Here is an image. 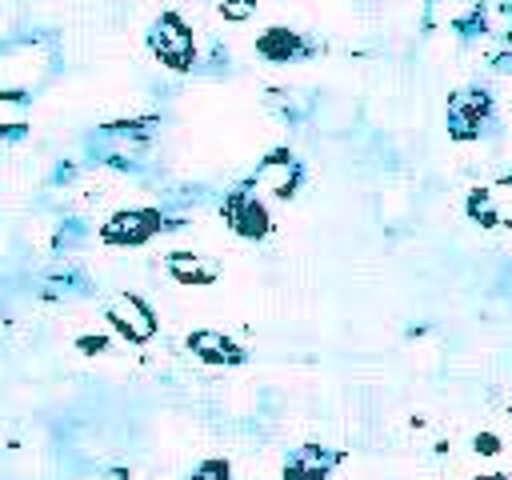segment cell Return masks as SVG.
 <instances>
[{
  "mask_svg": "<svg viewBox=\"0 0 512 480\" xmlns=\"http://www.w3.org/2000/svg\"><path fill=\"white\" fill-rule=\"evenodd\" d=\"M148 52L172 68V72H188L196 64V32L180 12H160L148 28Z\"/></svg>",
  "mask_w": 512,
  "mask_h": 480,
  "instance_id": "obj_1",
  "label": "cell"
},
{
  "mask_svg": "<svg viewBox=\"0 0 512 480\" xmlns=\"http://www.w3.org/2000/svg\"><path fill=\"white\" fill-rule=\"evenodd\" d=\"M220 216H224V224H228L240 240H268V236H272V212H268L264 196H260L252 184L232 188V192L220 200Z\"/></svg>",
  "mask_w": 512,
  "mask_h": 480,
  "instance_id": "obj_2",
  "label": "cell"
},
{
  "mask_svg": "<svg viewBox=\"0 0 512 480\" xmlns=\"http://www.w3.org/2000/svg\"><path fill=\"white\" fill-rule=\"evenodd\" d=\"M168 224H164V212L160 208H120L104 220L100 228V240L112 244V248H140L148 244L152 236H160Z\"/></svg>",
  "mask_w": 512,
  "mask_h": 480,
  "instance_id": "obj_3",
  "label": "cell"
},
{
  "mask_svg": "<svg viewBox=\"0 0 512 480\" xmlns=\"http://www.w3.org/2000/svg\"><path fill=\"white\" fill-rule=\"evenodd\" d=\"M104 316H108L112 332L124 336L128 344H148V340L156 336V328H160L156 308H152L144 296H136V292H116V296L108 300Z\"/></svg>",
  "mask_w": 512,
  "mask_h": 480,
  "instance_id": "obj_4",
  "label": "cell"
},
{
  "mask_svg": "<svg viewBox=\"0 0 512 480\" xmlns=\"http://www.w3.org/2000/svg\"><path fill=\"white\" fill-rule=\"evenodd\" d=\"M488 116H492V96L484 88H460L448 96V136L452 140H476Z\"/></svg>",
  "mask_w": 512,
  "mask_h": 480,
  "instance_id": "obj_5",
  "label": "cell"
},
{
  "mask_svg": "<svg viewBox=\"0 0 512 480\" xmlns=\"http://www.w3.org/2000/svg\"><path fill=\"white\" fill-rule=\"evenodd\" d=\"M300 180H304L300 160H296L288 148H272V152L256 164V176H252L248 184H252V188H264V192L276 196V200H292L296 188H300Z\"/></svg>",
  "mask_w": 512,
  "mask_h": 480,
  "instance_id": "obj_6",
  "label": "cell"
},
{
  "mask_svg": "<svg viewBox=\"0 0 512 480\" xmlns=\"http://www.w3.org/2000/svg\"><path fill=\"white\" fill-rule=\"evenodd\" d=\"M184 348H188L200 364H212V368H236V364L248 360L244 344H236V340H232L228 332H220V328H192V332L184 336Z\"/></svg>",
  "mask_w": 512,
  "mask_h": 480,
  "instance_id": "obj_7",
  "label": "cell"
},
{
  "mask_svg": "<svg viewBox=\"0 0 512 480\" xmlns=\"http://www.w3.org/2000/svg\"><path fill=\"white\" fill-rule=\"evenodd\" d=\"M256 56H264L268 64H292L300 56H308V40L296 32V28H284V24H272L256 36Z\"/></svg>",
  "mask_w": 512,
  "mask_h": 480,
  "instance_id": "obj_8",
  "label": "cell"
},
{
  "mask_svg": "<svg viewBox=\"0 0 512 480\" xmlns=\"http://www.w3.org/2000/svg\"><path fill=\"white\" fill-rule=\"evenodd\" d=\"M164 268H168V276H172L180 288H208V284H216V276H220V268H216L212 260H204L200 252H168Z\"/></svg>",
  "mask_w": 512,
  "mask_h": 480,
  "instance_id": "obj_9",
  "label": "cell"
},
{
  "mask_svg": "<svg viewBox=\"0 0 512 480\" xmlns=\"http://www.w3.org/2000/svg\"><path fill=\"white\" fill-rule=\"evenodd\" d=\"M336 460L340 456L328 452L324 444H304V448H296L284 460V480H328V472H332Z\"/></svg>",
  "mask_w": 512,
  "mask_h": 480,
  "instance_id": "obj_10",
  "label": "cell"
},
{
  "mask_svg": "<svg viewBox=\"0 0 512 480\" xmlns=\"http://www.w3.org/2000/svg\"><path fill=\"white\" fill-rule=\"evenodd\" d=\"M468 216H472V220H480L484 228L500 224V216H496V204H492V192H488V188H472V196H468Z\"/></svg>",
  "mask_w": 512,
  "mask_h": 480,
  "instance_id": "obj_11",
  "label": "cell"
},
{
  "mask_svg": "<svg viewBox=\"0 0 512 480\" xmlns=\"http://www.w3.org/2000/svg\"><path fill=\"white\" fill-rule=\"evenodd\" d=\"M188 480H232V464L224 456H208L188 472Z\"/></svg>",
  "mask_w": 512,
  "mask_h": 480,
  "instance_id": "obj_12",
  "label": "cell"
},
{
  "mask_svg": "<svg viewBox=\"0 0 512 480\" xmlns=\"http://www.w3.org/2000/svg\"><path fill=\"white\" fill-rule=\"evenodd\" d=\"M216 12L228 20V24H244L256 16V0H216Z\"/></svg>",
  "mask_w": 512,
  "mask_h": 480,
  "instance_id": "obj_13",
  "label": "cell"
},
{
  "mask_svg": "<svg viewBox=\"0 0 512 480\" xmlns=\"http://www.w3.org/2000/svg\"><path fill=\"white\" fill-rule=\"evenodd\" d=\"M472 452H476V456H496V452H500V436H496V432H480V436L472 440Z\"/></svg>",
  "mask_w": 512,
  "mask_h": 480,
  "instance_id": "obj_14",
  "label": "cell"
},
{
  "mask_svg": "<svg viewBox=\"0 0 512 480\" xmlns=\"http://www.w3.org/2000/svg\"><path fill=\"white\" fill-rule=\"evenodd\" d=\"M76 348L96 356V352H108V336H76Z\"/></svg>",
  "mask_w": 512,
  "mask_h": 480,
  "instance_id": "obj_15",
  "label": "cell"
},
{
  "mask_svg": "<svg viewBox=\"0 0 512 480\" xmlns=\"http://www.w3.org/2000/svg\"><path fill=\"white\" fill-rule=\"evenodd\" d=\"M472 480H508L504 472H488V476H472Z\"/></svg>",
  "mask_w": 512,
  "mask_h": 480,
  "instance_id": "obj_16",
  "label": "cell"
}]
</instances>
